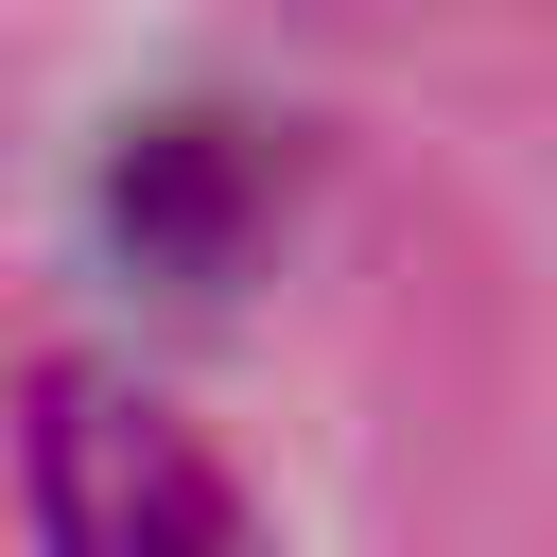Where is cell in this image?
Returning a JSON list of instances; mask_svg holds the SVG:
<instances>
[{"mask_svg":"<svg viewBox=\"0 0 557 557\" xmlns=\"http://www.w3.org/2000/svg\"><path fill=\"white\" fill-rule=\"evenodd\" d=\"M17 505H35V557H261L244 487L209 470V435L104 366H52L35 418H17Z\"/></svg>","mask_w":557,"mask_h":557,"instance_id":"6da1fadb","label":"cell"}]
</instances>
